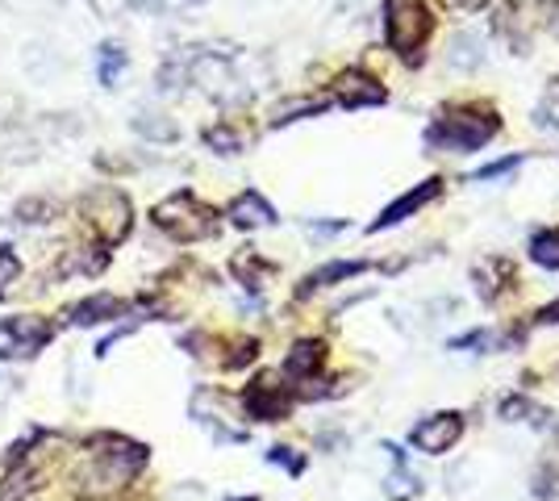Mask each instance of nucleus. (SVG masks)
I'll return each mask as SVG.
<instances>
[{
  "instance_id": "obj_1",
  "label": "nucleus",
  "mask_w": 559,
  "mask_h": 501,
  "mask_svg": "<svg viewBox=\"0 0 559 501\" xmlns=\"http://www.w3.org/2000/svg\"><path fill=\"white\" fill-rule=\"evenodd\" d=\"M497 134H501V121H497L492 109H485V105H451L426 130V146L451 151V155H472V151L489 146Z\"/></svg>"
},
{
  "instance_id": "obj_2",
  "label": "nucleus",
  "mask_w": 559,
  "mask_h": 501,
  "mask_svg": "<svg viewBox=\"0 0 559 501\" xmlns=\"http://www.w3.org/2000/svg\"><path fill=\"white\" fill-rule=\"evenodd\" d=\"M430 34H435V17L426 0H384V43L401 63L421 68Z\"/></svg>"
},
{
  "instance_id": "obj_3",
  "label": "nucleus",
  "mask_w": 559,
  "mask_h": 501,
  "mask_svg": "<svg viewBox=\"0 0 559 501\" xmlns=\"http://www.w3.org/2000/svg\"><path fill=\"white\" fill-rule=\"evenodd\" d=\"M93 464L84 473V485L88 493H114V489H126L130 480L139 477V468L146 464V448L142 443H130L121 434H105L93 443Z\"/></svg>"
},
{
  "instance_id": "obj_4",
  "label": "nucleus",
  "mask_w": 559,
  "mask_h": 501,
  "mask_svg": "<svg viewBox=\"0 0 559 501\" xmlns=\"http://www.w3.org/2000/svg\"><path fill=\"white\" fill-rule=\"evenodd\" d=\"M155 226L164 230L167 239L176 242H201V239H213L217 235V210L205 205L197 192H171L167 201L155 205Z\"/></svg>"
},
{
  "instance_id": "obj_5",
  "label": "nucleus",
  "mask_w": 559,
  "mask_h": 501,
  "mask_svg": "<svg viewBox=\"0 0 559 501\" xmlns=\"http://www.w3.org/2000/svg\"><path fill=\"white\" fill-rule=\"evenodd\" d=\"M80 217L93 226L96 239L105 247H117V242H126L130 226H134V205L121 189L100 184V189H88L80 196Z\"/></svg>"
},
{
  "instance_id": "obj_6",
  "label": "nucleus",
  "mask_w": 559,
  "mask_h": 501,
  "mask_svg": "<svg viewBox=\"0 0 559 501\" xmlns=\"http://www.w3.org/2000/svg\"><path fill=\"white\" fill-rule=\"evenodd\" d=\"M50 326L47 318H34V313H13L0 322V359H29L38 356L50 343Z\"/></svg>"
},
{
  "instance_id": "obj_7",
  "label": "nucleus",
  "mask_w": 559,
  "mask_h": 501,
  "mask_svg": "<svg viewBox=\"0 0 559 501\" xmlns=\"http://www.w3.org/2000/svg\"><path fill=\"white\" fill-rule=\"evenodd\" d=\"M460 434H464V414L447 409V414H430V418H421L418 427L409 430V443L426 455H443L460 443Z\"/></svg>"
},
{
  "instance_id": "obj_8",
  "label": "nucleus",
  "mask_w": 559,
  "mask_h": 501,
  "mask_svg": "<svg viewBox=\"0 0 559 501\" xmlns=\"http://www.w3.org/2000/svg\"><path fill=\"white\" fill-rule=\"evenodd\" d=\"M443 192V180L439 176H430V180H421L418 189H409V192H401L393 205L384 210V214L376 217V222H368V235H380V230H393V226H401L405 217H414L418 210H426L435 196Z\"/></svg>"
},
{
  "instance_id": "obj_9",
  "label": "nucleus",
  "mask_w": 559,
  "mask_h": 501,
  "mask_svg": "<svg viewBox=\"0 0 559 501\" xmlns=\"http://www.w3.org/2000/svg\"><path fill=\"white\" fill-rule=\"evenodd\" d=\"M242 406H247V414H251L255 422H280V418H288V409H293V393H284L276 384V377H259V381L242 393Z\"/></svg>"
},
{
  "instance_id": "obj_10",
  "label": "nucleus",
  "mask_w": 559,
  "mask_h": 501,
  "mask_svg": "<svg viewBox=\"0 0 559 501\" xmlns=\"http://www.w3.org/2000/svg\"><path fill=\"white\" fill-rule=\"evenodd\" d=\"M334 96H338V105H347V109H368V105H384V100H389L384 84H376L368 72H343L334 80Z\"/></svg>"
},
{
  "instance_id": "obj_11",
  "label": "nucleus",
  "mask_w": 559,
  "mask_h": 501,
  "mask_svg": "<svg viewBox=\"0 0 559 501\" xmlns=\"http://www.w3.org/2000/svg\"><path fill=\"white\" fill-rule=\"evenodd\" d=\"M230 222L238 226V230H259V226H272V222H276V210H272V201H267L263 192L247 189L234 196Z\"/></svg>"
},
{
  "instance_id": "obj_12",
  "label": "nucleus",
  "mask_w": 559,
  "mask_h": 501,
  "mask_svg": "<svg viewBox=\"0 0 559 501\" xmlns=\"http://www.w3.org/2000/svg\"><path fill=\"white\" fill-rule=\"evenodd\" d=\"M510 285H513V263L510 260L489 255V260L476 263V293H480L485 301H497Z\"/></svg>"
},
{
  "instance_id": "obj_13",
  "label": "nucleus",
  "mask_w": 559,
  "mask_h": 501,
  "mask_svg": "<svg viewBox=\"0 0 559 501\" xmlns=\"http://www.w3.org/2000/svg\"><path fill=\"white\" fill-rule=\"evenodd\" d=\"M322 359H326V343H318V338H301L288 359H284V372L293 377V381H309L318 368H322Z\"/></svg>"
},
{
  "instance_id": "obj_14",
  "label": "nucleus",
  "mask_w": 559,
  "mask_h": 501,
  "mask_svg": "<svg viewBox=\"0 0 559 501\" xmlns=\"http://www.w3.org/2000/svg\"><path fill=\"white\" fill-rule=\"evenodd\" d=\"M126 310H130L126 301H117V297H109V293H96V297L80 301V306L71 310V322L93 326V322H109V318H117V313H126Z\"/></svg>"
},
{
  "instance_id": "obj_15",
  "label": "nucleus",
  "mask_w": 559,
  "mask_h": 501,
  "mask_svg": "<svg viewBox=\"0 0 559 501\" xmlns=\"http://www.w3.org/2000/svg\"><path fill=\"white\" fill-rule=\"evenodd\" d=\"M359 272H368V263L364 260H334L326 263V267H318L309 281H305L301 293H309V288H326V285H338V281H350V276H359Z\"/></svg>"
},
{
  "instance_id": "obj_16",
  "label": "nucleus",
  "mask_w": 559,
  "mask_h": 501,
  "mask_svg": "<svg viewBox=\"0 0 559 501\" xmlns=\"http://www.w3.org/2000/svg\"><path fill=\"white\" fill-rule=\"evenodd\" d=\"M501 418L506 422H531V427H551V414L543 406H535L531 397H506L501 402Z\"/></svg>"
},
{
  "instance_id": "obj_17",
  "label": "nucleus",
  "mask_w": 559,
  "mask_h": 501,
  "mask_svg": "<svg viewBox=\"0 0 559 501\" xmlns=\"http://www.w3.org/2000/svg\"><path fill=\"white\" fill-rule=\"evenodd\" d=\"M126 63H130V59H126V50L117 47V43H105V47H100V59H96V75H100V84H105V88H114L117 80H121V72H126Z\"/></svg>"
},
{
  "instance_id": "obj_18",
  "label": "nucleus",
  "mask_w": 559,
  "mask_h": 501,
  "mask_svg": "<svg viewBox=\"0 0 559 501\" xmlns=\"http://www.w3.org/2000/svg\"><path fill=\"white\" fill-rule=\"evenodd\" d=\"M531 260H535L538 267L559 272V230H543V235L531 239Z\"/></svg>"
},
{
  "instance_id": "obj_19",
  "label": "nucleus",
  "mask_w": 559,
  "mask_h": 501,
  "mask_svg": "<svg viewBox=\"0 0 559 501\" xmlns=\"http://www.w3.org/2000/svg\"><path fill=\"white\" fill-rule=\"evenodd\" d=\"M234 272H238V276H242L251 288H263V281L272 276V263H263L255 251H242V255L234 260Z\"/></svg>"
},
{
  "instance_id": "obj_20",
  "label": "nucleus",
  "mask_w": 559,
  "mask_h": 501,
  "mask_svg": "<svg viewBox=\"0 0 559 501\" xmlns=\"http://www.w3.org/2000/svg\"><path fill=\"white\" fill-rule=\"evenodd\" d=\"M480 63H485V47H480L476 38L460 34V38H455V55H451V68H460V72H472V68H480Z\"/></svg>"
},
{
  "instance_id": "obj_21",
  "label": "nucleus",
  "mask_w": 559,
  "mask_h": 501,
  "mask_svg": "<svg viewBox=\"0 0 559 501\" xmlns=\"http://www.w3.org/2000/svg\"><path fill=\"white\" fill-rule=\"evenodd\" d=\"M205 143H210L217 155H238V151H242V134L222 121V126H210V130H205Z\"/></svg>"
},
{
  "instance_id": "obj_22",
  "label": "nucleus",
  "mask_w": 559,
  "mask_h": 501,
  "mask_svg": "<svg viewBox=\"0 0 559 501\" xmlns=\"http://www.w3.org/2000/svg\"><path fill=\"white\" fill-rule=\"evenodd\" d=\"M384 452L396 455V473H393V480H389V498L401 501V498H409V493H418L421 485H418V477H414V473H405V464H401V452H396L393 443H389Z\"/></svg>"
},
{
  "instance_id": "obj_23",
  "label": "nucleus",
  "mask_w": 559,
  "mask_h": 501,
  "mask_svg": "<svg viewBox=\"0 0 559 501\" xmlns=\"http://www.w3.org/2000/svg\"><path fill=\"white\" fill-rule=\"evenodd\" d=\"M535 118H538V126H543V130H559V80L547 88V93H543Z\"/></svg>"
},
{
  "instance_id": "obj_24",
  "label": "nucleus",
  "mask_w": 559,
  "mask_h": 501,
  "mask_svg": "<svg viewBox=\"0 0 559 501\" xmlns=\"http://www.w3.org/2000/svg\"><path fill=\"white\" fill-rule=\"evenodd\" d=\"M322 109H326L322 100H284V105H276L272 126H288V121H297V114H322Z\"/></svg>"
},
{
  "instance_id": "obj_25",
  "label": "nucleus",
  "mask_w": 559,
  "mask_h": 501,
  "mask_svg": "<svg viewBox=\"0 0 559 501\" xmlns=\"http://www.w3.org/2000/svg\"><path fill=\"white\" fill-rule=\"evenodd\" d=\"M134 130L146 134V139H159V143H171V139H176V126H171V121H155V114H139V118H134Z\"/></svg>"
},
{
  "instance_id": "obj_26",
  "label": "nucleus",
  "mask_w": 559,
  "mask_h": 501,
  "mask_svg": "<svg viewBox=\"0 0 559 501\" xmlns=\"http://www.w3.org/2000/svg\"><path fill=\"white\" fill-rule=\"evenodd\" d=\"M267 464H284L293 477L305 473V455H293V448H272V452H267Z\"/></svg>"
},
{
  "instance_id": "obj_27",
  "label": "nucleus",
  "mask_w": 559,
  "mask_h": 501,
  "mask_svg": "<svg viewBox=\"0 0 559 501\" xmlns=\"http://www.w3.org/2000/svg\"><path fill=\"white\" fill-rule=\"evenodd\" d=\"M17 276H22V260H17V255H13L9 247H4V251H0V293L13 285Z\"/></svg>"
},
{
  "instance_id": "obj_28",
  "label": "nucleus",
  "mask_w": 559,
  "mask_h": 501,
  "mask_svg": "<svg viewBox=\"0 0 559 501\" xmlns=\"http://www.w3.org/2000/svg\"><path fill=\"white\" fill-rule=\"evenodd\" d=\"M518 164H522V159L513 155V159H501V164H492V167H480V171H476V184H480V180H497V176H506V171Z\"/></svg>"
},
{
  "instance_id": "obj_29",
  "label": "nucleus",
  "mask_w": 559,
  "mask_h": 501,
  "mask_svg": "<svg viewBox=\"0 0 559 501\" xmlns=\"http://www.w3.org/2000/svg\"><path fill=\"white\" fill-rule=\"evenodd\" d=\"M447 9H455V13H480L489 0H443Z\"/></svg>"
},
{
  "instance_id": "obj_30",
  "label": "nucleus",
  "mask_w": 559,
  "mask_h": 501,
  "mask_svg": "<svg viewBox=\"0 0 559 501\" xmlns=\"http://www.w3.org/2000/svg\"><path fill=\"white\" fill-rule=\"evenodd\" d=\"M535 322H538V326H559V301H551V306H543Z\"/></svg>"
},
{
  "instance_id": "obj_31",
  "label": "nucleus",
  "mask_w": 559,
  "mask_h": 501,
  "mask_svg": "<svg viewBox=\"0 0 559 501\" xmlns=\"http://www.w3.org/2000/svg\"><path fill=\"white\" fill-rule=\"evenodd\" d=\"M238 501H259V498H238Z\"/></svg>"
},
{
  "instance_id": "obj_32",
  "label": "nucleus",
  "mask_w": 559,
  "mask_h": 501,
  "mask_svg": "<svg viewBox=\"0 0 559 501\" xmlns=\"http://www.w3.org/2000/svg\"><path fill=\"white\" fill-rule=\"evenodd\" d=\"M188 4H197V0H188Z\"/></svg>"
}]
</instances>
